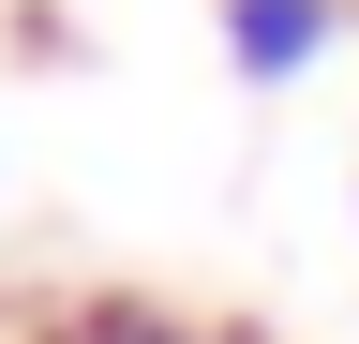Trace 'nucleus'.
<instances>
[{
    "mask_svg": "<svg viewBox=\"0 0 359 344\" xmlns=\"http://www.w3.org/2000/svg\"><path fill=\"white\" fill-rule=\"evenodd\" d=\"M210 30H224V60H240L255 90H299V75L344 46V0H210Z\"/></svg>",
    "mask_w": 359,
    "mask_h": 344,
    "instance_id": "nucleus-1",
    "label": "nucleus"
},
{
    "mask_svg": "<svg viewBox=\"0 0 359 344\" xmlns=\"http://www.w3.org/2000/svg\"><path fill=\"white\" fill-rule=\"evenodd\" d=\"M30 344H255L224 315H180V299H75V315H45Z\"/></svg>",
    "mask_w": 359,
    "mask_h": 344,
    "instance_id": "nucleus-2",
    "label": "nucleus"
}]
</instances>
